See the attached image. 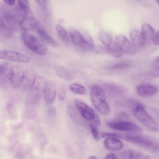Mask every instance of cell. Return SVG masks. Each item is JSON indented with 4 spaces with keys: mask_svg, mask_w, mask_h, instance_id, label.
Wrapping results in <instances>:
<instances>
[{
    "mask_svg": "<svg viewBox=\"0 0 159 159\" xmlns=\"http://www.w3.org/2000/svg\"><path fill=\"white\" fill-rule=\"evenodd\" d=\"M120 139L151 152L159 149V140L147 134L136 132H127L121 134Z\"/></svg>",
    "mask_w": 159,
    "mask_h": 159,
    "instance_id": "cell-1",
    "label": "cell"
},
{
    "mask_svg": "<svg viewBox=\"0 0 159 159\" xmlns=\"http://www.w3.org/2000/svg\"><path fill=\"white\" fill-rule=\"evenodd\" d=\"M91 101L96 109L100 113L107 115L110 111V107L107 103L105 92L103 88L99 85L93 86L91 91Z\"/></svg>",
    "mask_w": 159,
    "mask_h": 159,
    "instance_id": "cell-2",
    "label": "cell"
},
{
    "mask_svg": "<svg viewBox=\"0 0 159 159\" xmlns=\"http://www.w3.org/2000/svg\"><path fill=\"white\" fill-rule=\"evenodd\" d=\"M23 41L26 47L34 53L40 56L45 55L48 48L44 43L35 35L27 31L23 32Z\"/></svg>",
    "mask_w": 159,
    "mask_h": 159,
    "instance_id": "cell-3",
    "label": "cell"
},
{
    "mask_svg": "<svg viewBox=\"0 0 159 159\" xmlns=\"http://www.w3.org/2000/svg\"><path fill=\"white\" fill-rule=\"evenodd\" d=\"M133 113L143 125L153 131L159 130V125L145 110L143 105L139 103L133 108Z\"/></svg>",
    "mask_w": 159,
    "mask_h": 159,
    "instance_id": "cell-4",
    "label": "cell"
},
{
    "mask_svg": "<svg viewBox=\"0 0 159 159\" xmlns=\"http://www.w3.org/2000/svg\"><path fill=\"white\" fill-rule=\"evenodd\" d=\"M98 38L106 52L111 53L117 58L122 56V52L117 47L112 37L109 33L105 31H101L98 34Z\"/></svg>",
    "mask_w": 159,
    "mask_h": 159,
    "instance_id": "cell-5",
    "label": "cell"
},
{
    "mask_svg": "<svg viewBox=\"0 0 159 159\" xmlns=\"http://www.w3.org/2000/svg\"><path fill=\"white\" fill-rule=\"evenodd\" d=\"M108 126L111 129L118 131L141 132L142 128L133 123L121 120H113L108 123Z\"/></svg>",
    "mask_w": 159,
    "mask_h": 159,
    "instance_id": "cell-6",
    "label": "cell"
},
{
    "mask_svg": "<svg viewBox=\"0 0 159 159\" xmlns=\"http://www.w3.org/2000/svg\"><path fill=\"white\" fill-rule=\"evenodd\" d=\"M0 58L4 60L21 63L29 62L31 60L30 57L28 56L9 50H1Z\"/></svg>",
    "mask_w": 159,
    "mask_h": 159,
    "instance_id": "cell-7",
    "label": "cell"
},
{
    "mask_svg": "<svg viewBox=\"0 0 159 159\" xmlns=\"http://www.w3.org/2000/svg\"><path fill=\"white\" fill-rule=\"evenodd\" d=\"M115 43L117 47L122 52L133 54L136 52L135 48L124 35L117 36L115 38Z\"/></svg>",
    "mask_w": 159,
    "mask_h": 159,
    "instance_id": "cell-8",
    "label": "cell"
},
{
    "mask_svg": "<svg viewBox=\"0 0 159 159\" xmlns=\"http://www.w3.org/2000/svg\"><path fill=\"white\" fill-rule=\"evenodd\" d=\"M23 17L20 19L19 25L21 28L25 30L34 29L36 26V21L30 10L22 12Z\"/></svg>",
    "mask_w": 159,
    "mask_h": 159,
    "instance_id": "cell-9",
    "label": "cell"
},
{
    "mask_svg": "<svg viewBox=\"0 0 159 159\" xmlns=\"http://www.w3.org/2000/svg\"><path fill=\"white\" fill-rule=\"evenodd\" d=\"M13 66L8 62H4L0 66V79L1 84L3 86L11 83V78Z\"/></svg>",
    "mask_w": 159,
    "mask_h": 159,
    "instance_id": "cell-10",
    "label": "cell"
},
{
    "mask_svg": "<svg viewBox=\"0 0 159 159\" xmlns=\"http://www.w3.org/2000/svg\"><path fill=\"white\" fill-rule=\"evenodd\" d=\"M75 105L83 117L89 120H93L95 115L93 110L82 101L76 99L75 100Z\"/></svg>",
    "mask_w": 159,
    "mask_h": 159,
    "instance_id": "cell-11",
    "label": "cell"
},
{
    "mask_svg": "<svg viewBox=\"0 0 159 159\" xmlns=\"http://www.w3.org/2000/svg\"><path fill=\"white\" fill-rule=\"evenodd\" d=\"M46 83L42 77H36L30 90L31 94L30 97L37 101L44 93Z\"/></svg>",
    "mask_w": 159,
    "mask_h": 159,
    "instance_id": "cell-12",
    "label": "cell"
},
{
    "mask_svg": "<svg viewBox=\"0 0 159 159\" xmlns=\"http://www.w3.org/2000/svg\"><path fill=\"white\" fill-rule=\"evenodd\" d=\"M56 92V86L53 82L49 81L46 83L43 94L47 104H50L54 101Z\"/></svg>",
    "mask_w": 159,
    "mask_h": 159,
    "instance_id": "cell-13",
    "label": "cell"
},
{
    "mask_svg": "<svg viewBox=\"0 0 159 159\" xmlns=\"http://www.w3.org/2000/svg\"><path fill=\"white\" fill-rule=\"evenodd\" d=\"M25 71L23 67L20 66H13L11 83L13 86L18 87L20 85Z\"/></svg>",
    "mask_w": 159,
    "mask_h": 159,
    "instance_id": "cell-14",
    "label": "cell"
},
{
    "mask_svg": "<svg viewBox=\"0 0 159 159\" xmlns=\"http://www.w3.org/2000/svg\"><path fill=\"white\" fill-rule=\"evenodd\" d=\"M130 36L132 44L136 49L144 46L146 41L140 31L137 29L133 30L130 33Z\"/></svg>",
    "mask_w": 159,
    "mask_h": 159,
    "instance_id": "cell-15",
    "label": "cell"
},
{
    "mask_svg": "<svg viewBox=\"0 0 159 159\" xmlns=\"http://www.w3.org/2000/svg\"><path fill=\"white\" fill-rule=\"evenodd\" d=\"M138 94L142 96H151L155 94L158 91V88L156 86L150 84H141L136 88Z\"/></svg>",
    "mask_w": 159,
    "mask_h": 159,
    "instance_id": "cell-16",
    "label": "cell"
},
{
    "mask_svg": "<svg viewBox=\"0 0 159 159\" xmlns=\"http://www.w3.org/2000/svg\"><path fill=\"white\" fill-rule=\"evenodd\" d=\"M122 159H148V157L144 153L131 149L122 151L120 153Z\"/></svg>",
    "mask_w": 159,
    "mask_h": 159,
    "instance_id": "cell-17",
    "label": "cell"
},
{
    "mask_svg": "<svg viewBox=\"0 0 159 159\" xmlns=\"http://www.w3.org/2000/svg\"><path fill=\"white\" fill-rule=\"evenodd\" d=\"M105 146L111 150H120L123 147V144L121 141L117 138L113 137H107L104 140Z\"/></svg>",
    "mask_w": 159,
    "mask_h": 159,
    "instance_id": "cell-18",
    "label": "cell"
},
{
    "mask_svg": "<svg viewBox=\"0 0 159 159\" xmlns=\"http://www.w3.org/2000/svg\"><path fill=\"white\" fill-rule=\"evenodd\" d=\"M38 33L43 41L52 46L57 47L59 44L46 32L44 29L39 27L37 29Z\"/></svg>",
    "mask_w": 159,
    "mask_h": 159,
    "instance_id": "cell-19",
    "label": "cell"
},
{
    "mask_svg": "<svg viewBox=\"0 0 159 159\" xmlns=\"http://www.w3.org/2000/svg\"><path fill=\"white\" fill-rule=\"evenodd\" d=\"M69 32L70 38L74 44L84 49L85 44L81 34L73 28L70 29Z\"/></svg>",
    "mask_w": 159,
    "mask_h": 159,
    "instance_id": "cell-20",
    "label": "cell"
},
{
    "mask_svg": "<svg viewBox=\"0 0 159 159\" xmlns=\"http://www.w3.org/2000/svg\"><path fill=\"white\" fill-rule=\"evenodd\" d=\"M36 78L33 74L25 70L20 85L25 89L30 90Z\"/></svg>",
    "mask_w": 159,
    "mask_h": 159,
    "instance_id": "cell-21",
    "label": "cell"
},
{
    "mask_svg": "<svg viewBox=\"0 0 159 159\" xmlns=\"http://www.w3.org/2000/svg\"><path fill=\"white\" fill-rule=\"evenodd\" d=\"M6 11H3L2 15V20H5L7 24L12 26L16 25L18 23L19 24V20L17 17V15L14 13L11 9L8 10V8Z\"/></svg>",
    "mask_w": 159,
    "mask_h": 159,
    "instance_id": "cell-22",
    "label": "cell"
},
{
    "mask_svg": "<svg viewBox=\"0 0 159 159\" xmlns=\"http://www.w3.org/2000/svg\"><path fill=\"white\" fill-rule=\"evenodd\" d=\"M54 68L57 74L60 78L66 81H70L73 79L71 74L64 67L57 65H55Z\"/></svg>",
    "mask_w": 159,
    "mask_h": 159,
    "instance_id": "cell-23",
    "label": "cell"
},
{
    "mask_svg": "<svg viewBox=\"0 0 159 159\" xmlns=\"http://www.w3.org/2000/svg\"><path fill=\"white\" fill-rule=\"evenodd\" d=\"M142 31L145 41L153 40L154 31L151 25L147 23L143 24L142 26Z\"/></svg>",
    "mask_w": 159,
    "mask_h": 159,
    "instance_id": "cell-24",
    "label": "cell"
},
{
    "mask_svg": "<svg viewBox=\"0 0 159 159\" xmlns=\"http://www.w3.org/2000/svg\"><path fill=\"white\" fill-rule=\"evenodd\" d=\"M81 35L83 38L85 44L84 50L90 51L94 50V44L90 35L86 32H83V34Z\"/></svg>",
    "mask_w": 159,
    "mask_h": 159,
    "instance_id": "cell-25",
    "label": "cell"
},
{
    "mask_svg": "<svg viewBox=\"0 0 159 159\" xmlns=\"http://www.w3.org/2000/svg\"><path fill=\"white\" fill-rule=\"evenodd\" d=\"M70 90L73 93L78 94H85L87 90L83 86L78 84L73 83L69 86Z\"/></svg>",
    "mask_w": 159,
    "mask_h": 159,
    "instance_id": "cell-26",
    "label": "cell"
},
{
    "mask_svg": "<svg viewBox=\"0 0 159 159\" xmlns=\"http://www.w3.org/2000/svg\"><path fill=\"white\" fill-rule=\"evenodd\" d=\"M56 31L61 38L64 42H68L69 37L67 31L61 25L57 24L55 26Z\"/></svg>",
    "mask_w": 159,
    "mask_h": 159,
    "instance_id": "cell-27",
    "label": "cell"
},
{
    "mask_svg": "<svg viewBox=\"0 0 159 159\" xmlns=\"http://www.w3.org/2000/svg\"><path fill=\"white\" fill-rule=\"evenodd\" d=\"M0 34L3 36H9L11 34V30L9 27L5 23L4 21L0 18Z\"/></svg>",
    "mask_w": 159,
    "mask_h": 159,
    "instance_id": "cell-28",
    "label": "cell"
},
{
    "mask_svg": "<svg viewBox=\"0 0 159 159\" xmlns=\"http://www.w3.org/2000/svg\"><path fill=\"white\" fill-rule=\"evenodd\" d=\"M6 109L8 113L10 119H15L16 118L17 115L14 106L11 103H9L7 105Z\"/></svg>",
    "mask_w": 159,
    "mask_h": 159,
    "instance_id": "cell-29",
    "label": "cell"
},
{
    "mask_svg": "<svg viewBox=\"0 0 159 159\" xmlns=\"http://www.w3.org/2000/svg\"><path fill=\"white\" fill-rule=\"evenodd\" d=\"M17 2L20 10L22 12L30 10L28 1L18 0Z\"/></svg>",
    "mask_w": 159,
    "mask_h": 159,
    "instance_id": "cell-30",
    "label": "cell"
},
{
    "mask_svg": "<svg viewBox=\"0 0 159 159\" xmlns=\"http://www.w3.org/2000/svg\"><path fill=\"white\" fill-rule=\"evenodd\" d=\"M129 65L127 63L122 62L115 63L108 67L112 70H118L126 68L129 66Z\"/></svg>",
    "mask_w": 159,
    "mask_h": 159,
    "instance_id": "cell-31",
    "label": "cell"
},
{
    "mask_svg": "<svg viewBox=\"0 0 159 159\" xmlns=\"http://www.w3.org/2000/svg\"><path fill=\"white\" fill-rule=\"evenodd\" d=\"M94 139L96 141L100 139V136L98 129L94 124L90 123L89 124Z\"/></svg>",
    "mask_w": 159,
    "mask_h": 159,
    "instance_id": "cell-32",
    "label": "cell"
},
{
    "mask_svg": "<svg viewBox=\"0 0 159 159\" xmlns=\"http://www.w3.org/2000/svg\"><path fill=\"white\" fill-rule=\"evenodd\" d=\"M35 116L36 113L34 110L29 109L25 112L24 115V117L26 119H33L35 117Z\"/></svg>",
    "mask_w": 159,
    "mask_h": 159,
    "instance_id": "cell-33",
    "label": "cell"
},
{
    "mask_svg": "<svg viewBox=\"0 0 159 159\" xmlns=\"http://www.w3.org/2000/svg\"><path fill=\"white\" fill-rule=\"evenodd\" d=\"M66 95V90L63 87L60 88L58 92V98L60 101H63Z\"/></svg>",
    "mask_w": 159,
    "mask_h": 159,
    "instance_id": "cell-34",
    "label": "cell"
},
{
    "mask_svg": "<svg viewBox=\"0 0 159 159\" xmlns=\"http://www.w3.org/2000/svg\"><path fill=\"white\" fill-rule=\"evenodd\" d=\"M68 110L70 116L73 118H75L77 116V113L74 107L72 105H69L68 107Z\"/></svg>",
    "mask_w": 159,
    "mask_h": 159,
    "instance_id": "cell-35",
    "label": "cell"
},
{
    "mask_svg": "<svg viewBox=\"0 0 159 159\" xmlns=\"http://www.w3.org/2000/svg\"><path fill=\"white\" fill-rule=\"evenodd\" d=\"M47 112L48 115L50 116H55L57 113V110L55 107L53 106L50 107L48 109Z\"/></svg>",
    "mask_w": 159,
    "mask_h": 159,
    "instance_id": "cell-36",
    "label": "cell"
},
{
    "mask_svg": "<svg viewBox=\"0 0 159 159\" xmlns=\"http://www.w3.org/2000/svg\"><path fill=\"white\" fill-rule=\"evenodd\" d=\"M153 42L155 45H159V30L154 35Z\"/></svg>",
    "mask_w": 159,
    "mask_h": 159,
    "instance_id": "cell-37",
    "label": "cell"
},
{
    "mask_svg": "<svg viewBox=\"0 0 159 159\" xmlns=\"http://www.w3.org/2000/svg\"><path fill=\"white\" fill-rule=\"evenodd\" d=\"M37 2L43 8L45 9L47 7L48 1L47 0H36Z\"/></svg>",
    "mask_w": 159,
    "mask_h": 159,
    "instance_id": "cell-38",
    "label": "cell"
},
{
    "mask_svg": "<svg viewBox=\"0 0 159 159\" xmlns=\"http://www.w3.org/2000/svg\"><path fill=\"white\" fill-rule=\"evenodd\" d=\"M153 65L156 69L159 70V56L156 58L154 60Z\"/></svg>",
    "mask_w": 159,
    "mask_h": 159,
    "instance_id": "cell-39",
    "label": "cell"
},
{
    "mask_svg": "<svg viewBox=\"0 0 159 159\" xmlns=\"http://www.w3.org/2000/svg\"><path fill=\"white\" fill-rule=\"evenodd\" d=\"M95 124L97 126H100L101 125V121L99 117L95 115L93 120Z\"/></svg>",
    "mask_w": 159,
    "mask_h": 159,
    "instance_id": "cell-40",
    "label": "cell"
},
{
    "mask_svg": "<svg viewBox=\"0 0 159 159\" xmlns=\"http://www.w3.org/2000/svg\"><path fill=\"white\" fill-rule=\"evenodd\" d=\"M105 159H117V158L114 153H111L107 155Z\"/></svg>",
    "mask_w": 159,
    "mask_h": 159,
    "instance_id": "cell-41",
    "label": "cell"
},
{
    "mask_svg": "<svg viewBox=\"0 0 159 159\" xmlns=\"http://www.w3.org/2000/svg\"><path fill=\"white\" fill-rule=\"evenodd\" d=\"M4 1L7 4L10 5H13L16 1L15 0H4Z\"/></svg>",
    "mask_w": 159,
    "mask_h": 159,
    "instance_id": "cell-42",
    "label": "cell"
},
{
    "mask_svg": "<svg viewBox=\"0 0 159 159\" xmlns=\"http://www.w3.org/2000/svg\"><path fill=\"white\" fill-rule=\"evenodd\" d=\"M14 159H26L23 157L21 155L17 154L14 157Z\"/></svg>",
    "mask_w": 159,
    "mask_h": 159,
    "instance_id": "cell-43",
    "label": "cell"
},
{
    "mask_svg": "<svg viewBox=\"0 0 159 159\" xmlns=\"http://www.w3.org/2000/svg\"><path fill=\"white\" fill-rule=\"evenodd\" d=\"M88 159H97L96 157L94 156L89 157Z\"/></svg>",
    "mask_w": 159,
    "mask_h": 159,
    "instance_id": "cell-44",
    "label": "cell"
},
{
    "mask_svg": "<svg viewBox=\"0 0 159 159\" xmlns=\"http://www.w3.org/2000/svg\"><path fill=\"white\" fill-rule=\"evenodd\" d=\"M156 1L157 2V3L159 6V0H157Z\"/></svg>",
    "mask_w": 159,
    "mask_h": 159,
    "instance_id": "cell-45",
    "label": "cell"
},
{
    "mask_svg": "<svg viewBox=\"0 0 159 159\" xmlns=\"http://www.w3.org/2000/svg\"><path fill=\"white\" fill-rule=\"evenodd\" d=\"M53 159L50 158H49V159Z\"/></svg>",
    "mask_w": 159,
    "mask_h": 159,
    "instance_id": "cell-46",
    "label": "cell"
}]
</instances>
